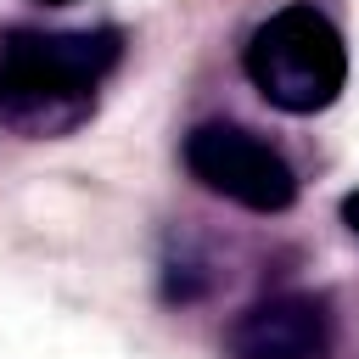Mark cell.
Wrapping results in <instances>:
<instances>
[{"mask_svg":"<svg viewBox=\"0 0 359 359\" xmlns=\"http://www.w3.org/2000/svg\"><path fill=\"white\" fill-rule=\"evenodd\" d=\"M123 34L118 28H79V34H11L0 50V123L22 135H67L90 101L95 84L118 67Z\"/></svg>","mask_w":359,"mask_h":359,"instance_id":"obj_1","label":"cell"},{"mask_svg":"<svg viewBox=\"0 0 359 359\" xmlns=\"http://www.w3.org/2000/svg\"><path fill=\"white\" fill-rule=\"evenodd\" d=\"M241 62L252 90L292 118L325 112L348 84V45L331 28V17L314 6H280L275 17H264Z\"/></svg>","mask_w":359,"mask_h":359,"instance_id":"obj_2","label":"cell"},{"mask_svg":"<svg viewBox=\"0 0 359 359\" xmlns=\"http://www.w3.org/2000/svg\"><path fill=\"white\" fill-rule=\"evenodd\" d=\"M185 168L213 196H224L236 208H252V213H286L297 202L292 163L275 146H264L258 135L236 129V123H196L185 135Z\"/></svg>","mask_w":359,"mask_h":359,"instance_id":"obj_3","label":"cell"},{"mask_svg":"<svg viewBox=\"0 0 359 359\" xmlns=\"http://www.w3.org/2000/svg\"><path fill=\"white\" fill-rule=\"evenodd\" d=\"M230 359H325L331 353V314L314 297H269L236 314L224 337Z\"/></svg>","mask_w":359,"mask_h":359,"instance_id":"obj_4","label":"cell"},{"mask_svg":"<svg viewBox=\"0 0 359 359\" xmlns=\"http://www.w3.org/2000/svg\"><path fill=\"white\" fill-rule=\"evenodd\" d=\"M342 224L359 236V191H348V202H342Z\"/></svg>","mask_w":359,"mask_h":359,"instance_id":"obj_5","label":"cell"},{"mask_svg":"<svg viewBox=\"0 0 359 359\" xmlns=\"http://www.w3.org/2000/svg\"><path fill=\"white\" fill-rule=\"evenodd\" d=\"M45 6H67V0H45Z\"/></svg>","mask_w":359,"mask_h":359,"instance_id":"obj_6","label":"cell"}]
</instances>
